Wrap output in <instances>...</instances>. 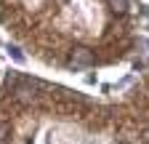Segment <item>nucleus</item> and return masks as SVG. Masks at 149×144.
<instances>
[{
  "label": "nucleus",
  "mask_w": 149,
  "mask_h": 144,
  "mask_svg": "<svg viewBox=\"0 0 149 144\" xmlns=\"http://www.w3.org/2000/svg\"><path fill=\"white\" fill-rule=\"evenodd\" d=\"M72 64L74 67H88V64H93V53L88 48H74L72 51Z\"/></svg>",
  "instance_id": "obj_1"
},
{
  "label": "nucleus",
  "mask_w": 149,
  "mask_h": 144,
  "mask_svg": "<svg viewBox=\"0 0 149 144\" xmlns=\"http://www.w3.org/2000/svg\"><path fill=\"white\" fill-rule=\"evenodd\" d=\"M16 99H19V101H24V104H29V101H35V99H37V94L32 91V88H27V85H24V88H19V91H16Z\"/></svg>",
  "instance_id": "obj_2"
},
{
  "label": "nucleus",
  "mask_w": 149,
  "mask_h": 144,
  "mask_svg": "<svg viewBox=\"0 0 149 144\" xmlns=\"http://www.w3.org/2000/svg\"><path fill=\"white\" fill-rule=\"evenodd\" d=\"M8 139H11V128H8V123L0 120V144H8Z\"/></svg>",
  "instance_id": "obj_3"
},
{
  "label": "nucleus",
  "mask_w": 149,
  "mask_h": 144,
  "mask_svg": "<svg viewBox=\"0 0 149 144\" xmlns=\"http://www.w3.org/2000/svg\"><path fill=\"white\" fill-rule=\"evenodd\" d=\"M109 6H112V8H115L117 13H123V11L128 8V0H109Z\"/></svg>",
  "instance_id": "obj_4"
},
{
  "label": "nucleus",
  "mask_w": 149,
  "mask_h": 144,
  "mask_svg": "<svg viewBox=\"0 0 149 144\" xmlns=\"http://www.w3.org/2000/svg\"><path fill=\"white\" fill-rule=\"evenodd\" d=\"M146 141H149V128H146Z\"/></svg>",
  "instance_id": "obj_5"
}]
</instances>
